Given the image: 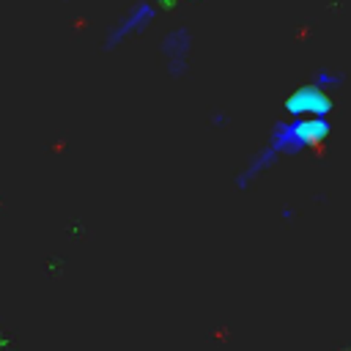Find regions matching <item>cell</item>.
Returning <instances> with one entry per match:
<instances>
[{
	"instance_id": "obj_2",
	"label": "cell",
	"mask_w": 351,
	"mask_h": 351,
	"mask_svg": "<svg viewBox=\"0 0 351 351\" xmlns=\"http://www.w3.org/2000/svg\"><path fill=\"white\" fill-rule=\"evenodd\" d=\"M192 58V36L186 27H173L162 38V60L173 77H181Z\"/></svg>"
},
{
	"instance_id": "obj_1",
	"label": "cell",
	"mask_w": 351,
	"mask_h": 351,
	"mask_svg": "<svg viewBox=\"0 0 351 351\" xmlns=\"http://www.w3.org/2000/svg\"><path fill=\"white\" fill-rule=\"evenodd\" d=\"M159 16V5L154 0H137L132 3L112 25H107L104 30V47H121V44H129L132 38H140Z\"/></svg>"
}]
</instances>
